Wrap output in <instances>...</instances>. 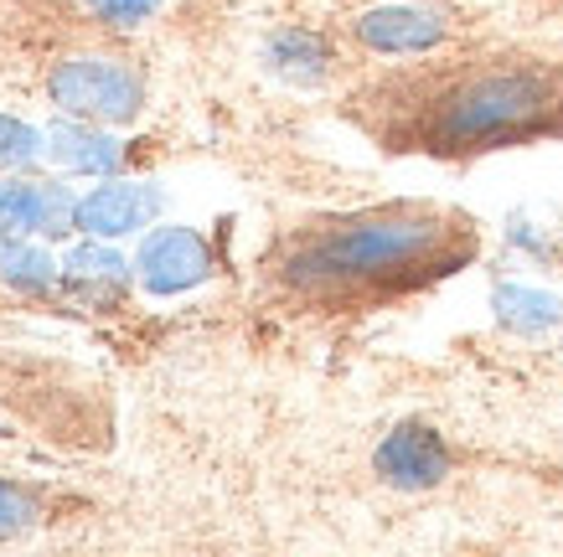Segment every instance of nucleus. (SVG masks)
I'll list each match as a JSON object with an SVG mask.
<instances>
[{
	"mask_svg": "<svg viewBox=\"0 0 563 557\" xmlns=\"http://www.w3.org/2000/svg\"><path fill=\"white\" fill-rule=\"evenodd\" d=\"M362 135L393 155L476 160L563 140V57L548 52H471L455 63L413 57V68L362 88L346 103Z\"/></svg>",
	"mask_w": 563,
	"mask_h": 557,
	"instance_id": "nucleus-1",
	"label": "nucleus"
},
{
	"mask_svg": "<svg viewBox=\"0 0 563 557\" xmlns=\"http://www.w3.org/2000/svg\"><path fill=\"white\" fill-rule=\"evenodd\" d=\"M481 254V227L450 202H377L316 212L274 237L269 285L306 310H377L444 285Z\"/></svg>",
	"mask_w": 563,
	"mask_h": 557,
	"instance_id": "nucleus-2",
	"label": "nucleus"
},
{
	"mask_svg": "<svg viewBox=\"0 0 563 557\" xmlns=\"http://www.w3.org/2000/svg\"><path fill=\"white\" fill-rule=\"evenodd\" d=\"M145 99H151L145 73L120 52H68L47 68V103L57 114L130 130L145 114Z\"/></svg>",
	"mask_w": 563,
	"mask_h": 557,
	"instance_id": "nucleus-3",
	"label": "nucleus"
},
{
	"mask_svg": "<svg viewBox=\"0 0 563 557\" xmlns=\"http://www.w3.org/2000/svg\"><path fill=\"white\" fill-rule=\"evenodd\" d=\"M135 285L151 300H181L191 289L212 285L218 274V248L202 227L191 222H155L135 237Z\"/></svg>",
	"mask_w": 563,
	"mask_h": 557,
	"instance_id": "nucleus-4",
	"label": "nucleus"
},
{
	"mask_svg": "<svg viewBox=\"0 0 563 557\" xmlns=\"http://www.w3.org/2000/svg\"><path fill=\"white\" fill-rule=\"evenodd\" d=\"M455 36V16L434 0H377L352 16V42L388 63H413V57H440Z\"/></svg>",
	"mask_w": 563,
	"mask_h": 557,
	"instance_id": "nucleus-5",
	"label": "nucleus"
},
{
	"mask_svg": "<svg viewBox=\"0 0 563 557\" xmlns=\"http://www.w3.org/2000/svg\"><path fill=\"white\" fill-rule=\"evenodd\" d=\"M78 191L68 176L57 170H16L0 176V237H47V243H68L73 218H78Z\"/></svg>",
	"mask_w": 563,
	"mask_h": 557,
	"instance_id": "nucleus-6",
	"label": "nucleus"
},
{
	"mask_svg": "<svg viewBox=\"0 0 563 557\" xmlns=\"http://www.w3.org/2000/svg\"><path fill=\"white\" fill-rule=\"evenodd\" d=\"M166 212V191L145 176H99L78 191V218H73V233L88 237H109V243H130L145 227H155Z\"/></svg>",
	"mask_w": 563,
	"mask_h": 557,
	"instance_id": "nucleus-7",
	"label": "nucleus"
},
{
	"mask_svg": "<svg viewBox=\"0 0 563 557\" xmlns=\"http://www.w3.org/2000/svg\"><path fill=\"white\" fill-rule=\"evenodd\" d=\"M135 258L109 237L73 233L63 248V300L84 310H120L135 294Z\"/></svg>",
	"mask_w": 563,
	"mask_h": 557,
	"instance_id": "nucleus-8",
	"label": "nucleus"
},
{
	"mask_svg": "<svg viewBox=\"0 0 563 557\" xmlns=\"http://www.w3.org/2000/svg\"><path fill=\"white\" fill-rule=\"evenodd\" d=\"M42 140H47V170L68 176V181H99V176L124 170V140L109 124L52 114L42 124Z\"/></svg>",
	"mask_w": 563,
	"mask_h": 557,
	"instance_id": "nucleus-9",
	"label": "nucleus"
},
{
	"mask_svg": "<svg viewBox=\"0 0 563 557\" xmlns=\"http://www.w3.org/2000/svg\"><path fill=\"white\" fill-rule=\"evenodd\" d=\"M336 47L331 36L316 32V26H274L264 42H258V68L269 73L274 83L300 88V93H316L336 78Z\"/></svg>",
	"mask_w": 563,
	"mask_h": 557,
	"instance_id": "nucleus-10",
	"label": "nucleus"
},
{
	"mask_svg": "<svg viewBox=\"0 0 563 557\" xmlns=\"http://www.w3.org/2000/svg\"><path fill=\"white\" fill-rule=\"evenodd\" d=\"M373 465L393 490H429L450 475V444L429 423H398L388 439L377 444Z\"/></svg>",
	"mask_w": 563,
	"mask_h": 557,
	"instance_id": "nucleus-11",
	"label": "nucleus"
},
{
	"mask_svg": "<svg viewBox=\"0 0 563 557\" xmlns=\"http://www.w3.org/2000/svg\"><path fill=\"white\" fill-rule=\"evenodd\" d=\"M0 285L21 300H57L63 294V254L47 237H5L0 243Z\"/></svg>",
	"mask_w": 563,
	"mask_h": 557,
	"instance_id": "nucleus-12",
	"label": "nucleus"
},
{
	"mask_svg": "<svg viewBox=\"0 0 563 557\" xmlns=\"http://www.w3.org/2000/svg\"><path fill=\"white\" fill-rule=\"evenodd\" d=\"M492 310L496 325L512 331V336H553L563 325V300L543 285H522V279H507V285L492 289Z\"/></svg>",
	"mask_w": 563,
	"mask_h": 557,
	"instance_id": "nucleus-13",
	"label": "nucleus"
},
{
	"mask_svg": "<svg viewBox=\"0 0 563 557\" xmlns=\"http://www.w3.org/2000/svg\"><path fill=\"white\" fill-rule=\"evenodd\" d=\"M47 166V140L42 124L21 114H0V176H16V170H42Z\"/></svg>",
	"mask_w": 563,
	"mask_h": 557,
	"instance_id": "nucleus-14",
	"label": "nucleus"
},
{
	"mask_svg": "<svg viewBox=\"0 0 563 557\" xmlns=\"http://www.w3.org/2000/svg\"><path fill=\"white\" fill-rule=\"evenodd\" d=\"M78 5H84L99 26H109V32H120V36L145 32V26L166 11V0H78Z\"/></svg>",
	"mask_w": 563,
	"mask_h": 557,
	"instance_id": "nucleus-15",
	"label": "nucleus"
},
{
	"mask_svg": "<svg viewBox=\"0 0 563 557\" xmlns=\"http://www.w3.org/2000/svg\"><path fill=\"white\" fill-rule=\"evenodd\" d=\"M32 526H36V501L21 486L0 480V542L21 537V532H32Z\"/></svg>",
	"mask_w": 563,
	"mask_h": 557,
	"instance_id": "nucleus-16",
	"label": "nucleus"
},
{
	"mask_svg": "<svg viewBox=\"0 0 563 557\" xmlns=\"http://www.w3.org/2000/svg\"><path fill=\"white\" fill-rule=\"evenodd\" d=\"M0 243H5V237H0Z\"/></svg>",
	"mask_w": 563,
	"mask_h": 557,
	"instance_id": "nucleus-17",
	"label": "nucleus"
}]
</instances>
